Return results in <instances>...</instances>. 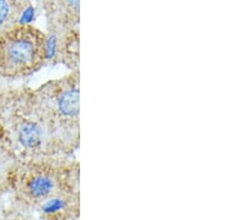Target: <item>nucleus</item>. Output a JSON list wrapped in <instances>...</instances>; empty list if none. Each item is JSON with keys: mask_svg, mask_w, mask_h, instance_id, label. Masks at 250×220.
<instances>
[{"mask_svg": "<svg viewBox=\"0 0 250 220\" xmlns=\"http://www.w3.org/2000/svg\"><path fill=\"white\" fill-rule=\"evenodd\" d=\"M9 123L15 142L34 158L67 156L35 93L19 94L11 100Z\"/></svg>", "mask_w": 250, "mask_h": 220, "instance_id": "1", "label": "nucleus"}, {"mask_svg": "<svg viewBox=\"0 0 250 220\" xmlns=\"http://www.w3.org/2000/svg\"><path fill=\"white\" fill-rule=\"evenodd\" d=\"M80 165L57 157L34 158L19 163L13 185L28 203H43L71 190H79Z\"/></svg>", "mask_w": 250, "mask_h": 220, "instance_id": "2", "label": "nucleus"}, {"mask_svg": "<svg viewBox=\"0 0 250 220\" xmlns=\"http://www.w3.org/2000/svg\"><path fill=\"white\" fill-rule=\"evenodd\" d=\"M37 97L49 116L67 156L80 145V74L72 71L39 89Z\"/></svg>", "mask_w": 250, "mask_h": 220, "instance_id": "3", "label": "nucleus"}, {"mask_svg": "<svg viewBox=\"0 0 250 220\" xmlns=\"http://www.w3.org/2000/svg\"><path fill=\"white\" fill-rule=\"evenodd\" d=\"M48 56L47 38L37 29L16 28L0 38V74L21 77L38 70Z\"/></svg>", "mask_w": 250, "mask_h": 220, "instance_id": "4", "label": "nucleus"}, {"mask_svg": "<svg viewBox=\"0 0 250 220\" xmlns=\"http://www.w3.org/2000/svg\"><path fill=\"white\" fill-rule=\"evenodd\" d=\"M58 51L60 61L63 62L72 71H79V34L74 29L66 35L62 46L56 49Z\"/></svg>", "mask_w": 250, "mask_h": 220, "instance_id": "5", "label": "nucleus"}, {"mask_svg": "<svg viewBox=\"0 0 250 220\" xmlns=\"http://www.w3.org/2000/svg\"><path fill=\"white\" fill-rule=\"evenodd\" d=\"M10 6L7 0H0V25H2L9 17Z\"/></svg>", "mask_w": 250, "mask_h": 220, "instance_id": "6", "label": "nucleus"}]
</instances>
